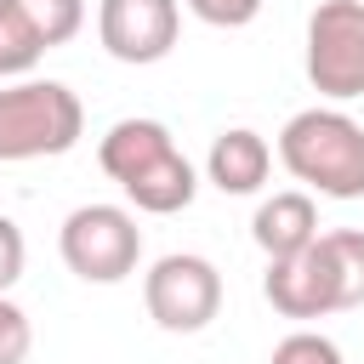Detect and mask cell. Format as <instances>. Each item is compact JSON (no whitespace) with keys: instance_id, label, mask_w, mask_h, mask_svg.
<instances>
[{"instance_id":"cell-16","label":"cell","mask_w":364,"mask_h":364,"mask_svg":"<svg viewBox=\"0 0 364 364\" xmlns=\"http://www.w3.org/2000/svg\"><path fill=\"white\" fill-rule=\"evenodd\" d=\"M34 347V330H28V313L17 301L0 296V364H23Z\"/></svg>"},{"instance_id":"cell-15","label":"cell","mask_w":364,"mask_h":364,"mask_svg":"<svg viewBox=\"0 0 364 364\" xmlns=\"http://www.w3.org/2000/svg\"><path fill=\"white\" fill-rule=\"evenodd\" d=\"M267 364H341V347L330 336H318V330H296V336H284L273 347Z\"/></svg>"},{"instance_id":"cell-18","label":"cell","mask_w":364,"mask_h":364,"mask_svg":"<svg viewBox=\"0 0 364 364\" xmlns=\"http://www.w3.org/2000/svg\"><path fill=\"white\" fill-rule=\"evenodd\" d=\"M23 256H28V245H23V228L11 222V216H0V296L23 279Z\"/></svg>"},{"instance_id":"cell-4","label":"cell","mask_w":364,"mask_h":364,"mask_svg":"<svg viewBox=\"0 0 364 364\" xmlns=\"http://www.w3.org/2000/svg\"><path fill=\"white\" fill-rule=\"evenodd\" d=\"M307 80L318 97H364V0H318L307 17Z\"/></svg>"},{"instance_id":"cell-1","label":"cell","mask_w":364,"mask_h":364,"mask_svg":"<svg viewBox=\"0 0 364 364\" xmlns=\"http://www.w3.org/2000/svg\"><path fill=\"white\" fill-rule=\"evenodd\" d=\"M279 159L324 199H364V125L341 108H301L279 131Z\"/></svg>"},{"instance_id":"cell-17","label":"cell","mask_w":364,"mask_h":364,"mask_svg":"<svg viewBox=\"0 0 364 364\" xmlns=\"http://www.w3.org/2000/svg\"><path fill=\"white\" fill-rule=\"evenodd\" d=\"M188 11L210 28H245V23H256L262 0H188Z\"/></svg>"},{"instance_id":"cell-7","label":"cell","mask_w":364,"mask_h":364,"mask_svg":"<svg viewBox=\"0 0 364 364\" xmlns=\"http://www.w3.org/2000/svg\"><path fill=\"white\" fill-rule=\"evenodd\" d=\"M262 290H267L273 313H284V318H324V313H341V307H347L341 273H336V262H330V250H324V233H318L307 250L267 262V284H262Z\"/></svg>"},{"instance_id":"cell-3","label":"cell","mask_w":364,"mask_h":364,"mask_svg":"<svg viewBox=\"0 0 364 364\" xmlns=\"http://www.w3.org/2000/svg\"><path fill=\"white\" fill-rule=\"evenodd\" d=\"M57 250L68 262L74 279L85 284H119L136 273V256H142V228L125 205H80L68 210L63 233H57Z\"/></svg>"},{"instance_id":"cell-12","label":"cell","mask_w":364,"mask_h":364,"mask_svg":"<svg viewBox=\"0 0 364 364\" xmlns=\"http://www.w3.org/2000/svg\"><path fill=\"white\" fill-rule=\"evenodd\" d=\"M23 11V23L34 28V40L51 51V46H68L80 28H85V0H11Z\"/></svg>"},{"instance_id":"cell-14","label":"cell","mask_w":364,"mask_h":364,"mask_svg":"<svg viewBox=\"0 0 364 364\" xmlns=\"http://www.w3.org/2000/svg\"><path fill=\"white\" fill-rule=\"evenodd\" d=\"M324 250H330V262L341 273L347 307H358L364 301V233L358 228H336V233H324Z\"/></svg>"},{"instance_id":"cell-5","label":"cell","mask_w":364,"mask_h":364,"mask_svg":"<svg viewBox=\"0 0 364 364\" xmlns=\"http://www.w3.org/2000/svg\"><path fill=\"white\" fill-rule=\"evenodd\" d=\"M142 301H148V318L171 336H193L205 330L216 313H222V273L216 262L205 256H188V250H171L148 267L142 279Z\"/></svg>"},{"instance_id":"cell-6","label":"cell","mask_w":364,"mask_h":364,"mask_svg":"<svg viewBox=\"0 0 364 364\" xmlns=\"http://www.w3.org/2000/svg\"><path fill=\"white\" fill-rule=\"evenodd\" d=\"M182 34V6L176 0H102L97 6V40L119 63H159L171 57Z\"/></svg>"},{"instance_id":"cell-9","label":"cell","mask_w":364,"mask_h":364,"mask_svg":"<svg viewBox=\"0 0 364 364\" xmlns=\"http://www.w3.org/2000/svg\"><path fill=\"white\" fill-rule=\"evenodd\" d=\"M267 171H273V148H267V136L233 125V131H222V136L210 142L205 176H210L222 193H256V188L267 182Z\"/></svg>"},{"instance_id":"cell-8","label":"cell","mask_w":364,"mask_h":364,"mask_svg":"<svg viewBox=\"0 0 364 364\" xmlns=\"http://www.w3.org/2000/svg\"><path fill=\"white\" fill-rule=\"evenodd\" d=\"M250 239L262 245L267 262L307 250V245L318 239V210H313V199H307V193H273V199H262V205H256V222H250Z\"/></svg>"},{"instance_id":"cell-10","label":"cell","mask_w":364,"mask_h":364,"mask_svg":"<svg viewBox=\"0 0 364 364\" xmlns=\"http://www.w3.org/2000/svg\"><path fill=\"white\" fill-rule=\"evenodd\" d=\"M125 188V199L136 205V210H148V216H171V210H188L193 205V193H199V176H193V165L182 159V148H171V154H159L154 165H142L131 182H119Z\"/></svg>"},{"instance_id":"cell-2","label":"cell","mask_w":364,"mask_h":364,"mask_svg":"<svg viewBox=\"0 0 364 364\" xmlns=\"http://www.w3.org/2000/svg\"><path fill=\"white\" fill-rule=\"evenodd\" d=\"M85 131V108L63 80L0 85V165L68 154Z\"/></svg>"},{"instance_id":"cell-11","label":"cell","mask_w":364,"mask_h":364,"mask_svg":"<svg viewBox=\"0 0 364 364\" xmlns=\"http://www.w3.org/2000/svg\"><path fill=\"white\" fill-rule=\"evenodd\" d=\"M176 142H171V131L159 125V119H119V125H108V136L97 142V165L114 176V182H131L142 165H154L159 154H171Z\"/></svg>"},{"instance_id":"cell-13","label":"cell","mask_w":364,"mask_h":364,"mask_svg":"<svg viewBox=\"0 0 364 364\" xmlns=\"http://www.w3.org/2000/svg\"><path fill=\"white\" fill-rule=\"evenodd\" d=\"M40 57H46V46H40V40H34V28L23 23V11H17L11 0H0V80L28 74Z\"/></svg>"}]
</instances>
